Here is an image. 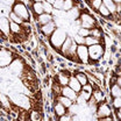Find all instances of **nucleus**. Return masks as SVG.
<instances>
[{
    "label": "nucleus",
    "mask_w": 121,
    "mask_h": 121,
    "mask_svg": "<svg viewBox=\"0 0 121 121\" xmlns=\"http://www.w3.org/2000/svg\"><path fill=\"white\" fill-rule=\"evenodd\" d=\"M68 36H69V34H68V31L65 29H63V28H56V29L54 30V33L48 37V42H49L50 47L54 50L60 51V47L64 43V41L66 40Z\"/></svg>",
    "instance_id": "1"
},
{
    "label": "nucleus",
    "mask_w": 121,
    "mask_h": 121,
    "mask_svg": "<svg viewBox=\"0 0 121 121\" xmlns=\"http://www.w3.org/2000/svg\"><path fill=\"white\" fill-rule=\"evenodd\" d=\"M11 12H13L15 15H17L20 19H22L26 23H29L30 21V11L28 6L22 1V0H15V2L12 5V9Z\"/></svg>",
    "instance_id": "2"
},
{
    "label": "nucleus",
    "mask_w": 121,
    "mask_h": 121,
    "mask_svg": "<svg viewBox=\"0 0 121 121\" xmlns=\"http://www.w3.org/2000/svg\"><path fill=\"white\" fill-rule=\"evenodd\" d=\"M87 51H89V58H90V65L93 63H98L104 58L105 55V45L103 43H98V44H93L87 47Z\"/></svg>",
    "instance_id": "3"
},
{
    "label": "nucleus",
    "mask_w": 121,
    "mask_h": 121,
    "mask_svg": "<svg viewBox=\"0 0 121 121\" xmlns=\"http://www.w3.org/2000/svg\"><path fill=\"white\" fill-rule=\"evenodd\" d=\"M79 25L82 28H86V29H92L94 27H97V19L93 15L86 12V11H82L79 17H78Z\"/></svg>",
    "instance_id": "4"
},
{
    "label": "nucleus",
    "mask_w": 121,
    "mask_h": 121,
    "mask_svg": "<svg viewBox=\"0 0 121 121\" xmlns=\"http://www.w3.org/2000/svg\"><path fill=\"white\" fill-rule=\"evenodd\" d=\"M26 64H25V62L22 60L21 57H15L13 62L9 64V66L7 68V70H8V72H9V75L11 76H17V77H21L22 73L25 72V70H26Z\"/></svg>",
    "instance_id": "5"
},
{
    "label": "nucleus",
    "mask_w": 121,
    "mask_h": 121,
    "mask_svg": "<svg viewBox=\"0 0 121 121\" xmlns=\"http://www.w3.org/2000/svg\"><path fill=\"white\" fill-rule=\"evenodd\" d=\"M15 57H17V56L13 50H9L6 48H0V69L8 68Z\"/></svg>",
    "instance_id": "6"
},
{
    "label": "nucleus",
    "mask_w": 121,
    "mask_h": 121,
    "mask_svg": "<svg viewBox=\"0 0 121 121\" xmlns=\"http://www.w3.org/2000/svg\"><path fill=\"white\" fill-rule=\"evenodd\" d=\"M94 115H95L97 120L104 119V118H109V117L113 115V109L107 101H103V103H99L97 105V109H95Z\"/></svg>",
    "instance_id": "7"
},
{
    "label": "nucleus",
    "mask_w": 121,
    "mask_h": 121,
    "mask_svg": "<svg viewBox=\"0 0 121 121\" xmlns=\"http://www.w3.org/2000/svg\"><path fill=\"white\" fill-rule=\"evenodd\" d=\"M76 56H77L78 63H80V64H85V65H90L89 51H87V47H86V45H84V44L77 45Z\"/></svg>",
    "instance_id": "8"
},
{
    "label": "nucleus",
    "mask_w": 121,
    "mask_h": 121,
    "mask_svg": "<svg viewBox=\"0 0 121 121\" xmlns=\"http://www.w3.org/2000/svg\"><path fill=\"white\" fill-rule=\"evenodd\" d=\"M0 36L1 37H9V19L6 15H0Z\"/></svg>",
    "instance_id": "9"
},
{
    "label": "nucleus",
    "mask_w": 121,
    "mask_h": 121,
    "mask_svg": "<svg viewBox=\"0 0 121 121\" xmlns=\"http://www.w3.org/2000/svg\"><path fill=\"white\" fill-rule=\"evenodd\" d=\"M57 27H56V23L54 22V21H51V22H49V23H47V25H43V26H40L39 27V30H40V33L44 36V37H49L52 33H54V30L56 29Z\"/></svg>",
    "instance_id": "10"
},
{
    "label": "nucleus",
    "mask_w": 121,
    "mask_h": 121,
    "mask_svg": "<svg viewBox=\"0 0 121 121\" xmlns=\"http://www.w3.org/2000/svg\"><path fill=\"white\" fill-rule=\"evenodd\" d=\"M60 95H63V97H65V98H68V99H70L71 101L75 103V100L78 94L73 90H71L69 86H63V87H60Z\"/></svg>",
    "instance_id": "11"
},
{
    "label": "nucleus",
    "mask_w": 121,
    "mask_h": 121,
    "mask_svg": "<svg viewBox=\"0 0 121 121\" xmlns=\"http://www.w3.org/2000/svg\"><path fill=\"white\" fill-rule=\"evenodd\" d=\"M92 99L97 104L105 101V93H104V91L101 90L100 87H94L93 91H92Z\"/></svg>",
    "instance_id": "12"
},
{
    "label": "nucleus",
    "mask_w": 121,
    "mask_h": 121,
    "mask_svg": "<svg viewBox=\"0 0 121 121\" xmlns=\"http://www.w3.org/2000/svg\"><path fill=\"white\" fill-rule=\"evenodd\" d=\"M35 21H36L37 26L40 27V26H43V25H47V23H49V22L54 21V16H52L51 14L42 13V14L39 15V16L35 19Z\"/></svg>",
    "instance_id": "13"
},
{
    "label": "nucleus",
    "mask_w": 121,
    "mask_h": 121,
    "mask_svg": "<svg viewBox=\"0 0 121 121\" xmlns=\"http://www.w3.org/2000/svg\"><path fill=\"white\" fill-rule=\"evenodd\" d=\"M68 86L71 89V90H73L78 94L79 92H80V90H82V85L79 84V82L76 79V77L73 75L70 76V78H69V83H68Z\"/></svg>",
    "instance_id": "14"
},
{
    "label": "nucleus",
    "mask_w": 121,
    "mask_h": 121,
    "mask_svg": "<svg viewBox=\"0 0 121 121\" xmlns=\"http://www.w3.org/2000/svg\"><path fill=\"white\" fill-rule=\"evenodd\" d=\"M70 76L68 72H65V71H63V72H60L58 75H57V84L60 85V87H63V86H68V83H69V78H70Z\"/></svg>",
    "instance_id": "15"
},
{
    "label": "nucleus",
    "mask_w": 121,
    "mask_h": 121,
    "mask_svg": "<svg viewBox=\"0 0 121 121\" xmlns=\"http://www.w3.org/2000/svg\"><path fill=\"white\" fill-rule=\"evenodd\" d=\"M101 1H103V5L109 11V13H111L112 16H114V15L115 16H119V15L117 14V5L112 0H101Z\"/></svg>",
    "instance_id": "16"
},
{
    "label": "nucleus",
    "mask_w": 121,
    "mask_h": 121,
    "mask_svg": "<svg viewBox=\"0 0 121 121\" xmlns=\"http://www.w3.org/2000/svg\"><path fill=\"white\" fill-rule=\"evenodd\" d=\"M73 76L76 77V79L79 82V84L83 86V85H86V84H89V80H87V76L86 73L84 72V71H76Z\"/></svg>",
    "instance_id": "17"
},
{
    "label": "nucleus",
    "mask_w": 121,
    "mask_h": 121,
    "mask_svg": "<svg viewBox=\"0 0 121 121\" xmlns=\"http://www.w3.org/2000/svg\"><path fill=\"white\" fill-rule=\"evenodd\" d=\"M29 11L33 12V14L35 15L36 17L39 16V15H41L43 13V7H42V2H31V6H30Z\"/></svg>",
    "instance_id": "18"
},
{
    "label": "nucleus",
    "mask_w": 121,
    "mask_h": 121,
    "mask_svg": "<svg viewBox=\"0 0 121 121\" xmlns=\"http://www.w3.org/2000/svg\"><path fill=\"white\" fill-rule=\"evenodd\" d=\"M109 94L112 98H121V87L115 83H113L109 87Z\"/></svg>",
    "instance_id": "19"
},
{
    "label": "nucleus",
    "mask_w": 121,
    "mask_h": 121,
    "mask_svg": "<svg viewBox=\"0 0 121 121\" xmlns=\"http://www.w3.org/2000/svg\"><path fill=\"white\" fill-rule=\"evenodd\" d=\"M103 35H104V33H103V30L100 27H94V28H92L90 29V36L92 37H94V39H98V40H100L101 42H103Z\"/></svg>",
    "instance_id": "20"
},
{
    "label": "nucleus",
    "mask_w": 121,
    "mask_h": 121,
    "mask_svg": "<svg viewBox=\"0 0 121 121\" xmlns=\"http://www.w3.org/2000/svg\"><path fill=\"white\" fill-rule=\"evenodd\" d=\"M54 113L60 118V117H62V115H64V114L68 113V109L63 105H60V103H56V104L54 105Z\"/></svg>",
    "instance_id": "21"
},
{
    "label": "nucleus",
    "mask_w": 121,
    "mask_h": 121,
    "mask_svg": "<svg viewBox=\"0 0 121 121\" xmlns=\"http://www.w3.org/2000/svg\"><path fill=\"white\" fill-rule=\"evenodd\" d=\"M75 6H76L75 0H64V1H63V8H62V11H63L64 13H66V12L71 11Z\"/></svg>",
    "instance_id": "22"
},
{
    "label": "nucleus",
    "mask_w": 121,
    "mask_h": 121,
    "mask_svg": "<svg viewBox=\"0 0 121 121\" xmlns=\"http://www.w3.org/2000/svg\"><path fill=\"white\" fill-rule=\"evenodd\" d=\"M56 98H57V103H60V105H63L66 109L73 104V101H71L70 99H68V98H65V97H63V95H57Z\"/></svg>",
    "instance_id": "23"
},
{
    "label": "nucleus",
    "mask_w": 121,
    "mask_h": 121,
    "mask_svg": "<svg viewBox=\"0 0 121 121\" xmlns=\"http://www.w3.org/2000/svg\"><path fill=\"white\" fill-rule=\"evenodd\" d=\"M8 19H9V21H12V22H14V23H17V25H21V26H23L26 22L22 20V19H20L17 15H15L13 12H9L8 13Z\"/></svg>",
    "instance_id": "24"
},
{
    "label": "nucleus",
    "mask_w": 121,
    "mask_h": 121,
    "mask_svg": "<svg viewBox=\"0 0 121 121\" xmlns=\"http://www.w3.org/2000/svg\"><path fill=\"white\" fill-rule=\"evenodd\" d=\"M98 13H99V15L101 16V17H105V19H109L112 15H111V13H109V11L106 8L105 6L101 4V6L98 8V11H97Z\"/></svg>",
    "instance_id": "25"
},
{
    "label": "nucleus",
    "mask_w": 121,
    "mask_h": 121,
    "mask_svg": "<svg viewBox=\"0 0 121 121\" xmlns=\"http://www.w3.org/2000/svg\"><path fill=\"white\" fill-rule=\"evenodd\" d=\"M98 43H103L100 40H98V39H94V37H92V36H87V37H85V42H84V45H86V47H90V45H93V44H98Z\"/></svg>",
    "instance_id": "26"
},
{
    "label": "nucleus",
    "mask_w": 121,
    "mask_h": 121,
    "mask_svg": "<svg viewBox=\"0 0 121 121\" xmlns=\"http://www.w3.org/2000/svg\"><path fill=\"white\" fill-rule=\"evenodd\" d=\"M42 7H43V13L52 15V12H54L52 4H49V2H47V1H43V2H42Z\"/></svg>",
    "instance_id": "27"
},
{
    "label": "nucleus",
    "mask_w": 121,
    "mask_h": 121,
    "mask_svg": "<svg viewBox=\"0 0 121 121\" xmlns=\"http://www.w3.org/2000/svg\"><path fill=\"white\" fill-rule=\"evenodd\" d=\"M86 2L90 5L91 8H94L95 11H98V8H99V7L101 6V4H103L101 0H87Z\"/></svg>",
    "instance_id": "28"
},
{
    "label": "nucleus",
    "mask_w": 121,
    "mask_h": 121,
    "mask_svg": "<svg viewBox=\"0 0 121 121\" xmlns=\"http://www.w3.org/2000/svg\"><path fill=\"white\" fill-rule=\"evenodd\" d=\"M111 104H112V109H113V111L120 109L121 108V98H113Z\"/></svg>",
    "instance_id": "29"
},
{
    "label": "nucleus",
    "mask_w": 121,
    "mask_h": 121,
    "mask_svg": "<svg viewBox=\"0 0 121 121\" xmlns=\"http://www.w3.org/2000/svg\"><path fill=\"white\" fill-rule=\"evenodd\" d=\"M76 34L85 39V37L90 36V29H86V28H82V27H80V28H78V30H77Z\"/></svg>",
    "instance_id": "30"
},
{
    "label": "nucleus",
    "mask_w": 121,
    "mask_h": 121,
    "mask_svg": "<svg viewBox=\"0 0 121 121\" xmlns=\"http://www.w3.org/2000/svg\"><path fill=\"white\" fill-rule=\"evenodd\" d=\"M71 37H72L73 42H75V43H76L77 45L84 44V42H85V39H84V37H82V36H79V35H77V34H75V35H72Z\"/></svg>",
    "instance_id": "31"
},
{
    "label": "nucleus",
    "mask_w": 121,
    "mask_h": 121,
    "mask_svg": "<svg viewBox=\"0 0 121 121\" xmlns=\"http://www.w3.org/2000/svg\"><path fill=\"white\" fill-rule=\"evenodd\" d=\"M78 95H79L80 98H83L86 103L90 100L91 98H92V94H91V93H89V92H85V91H82V90H80V92L78 93Z\"/></svg>",
    "instance_id": "32"
},
{
    "label": "nucleus",
    "mask_w": 121,
    "mask_h": 121,
    "mask_svg": "<svg viewBox=\"0 0 121 121\" xmlns=\"http://www.w3.org/2000/svg\"><path fill=\"white\" fill-rule=\"evenodd\" d=\"M63 1L64 0H55L54 4H52V7L55 11H62L63 8Z\"/></svg>",
    "instance_id": "33"
},
{
    "label": "nucleus",
    "mask_w": 121,
    "mask_h": 121,
    "mask_svg": "<svg viewBox=\"0 0 121 121\" xmlns=\"http://www.w3.org/2000/svg\"><path fill=\"white\" fill-rule=\"evenodd\" d=\"M82 91H85V92H89L92 94V91H93V86L91 84H86V85H83L82 86Z\"/></svg>",
    "instance_id": "34"
},
{
    "label": "nucleus",
    "mask_w": 121,
    "mask_h": 121,
    "mask_svg": "<svg viewBox=\"0 0 121 121\" xmlns=\"http://www.w3.org/2000/svg\"><path fill=\"white\" fill-rule=\"evenodd\" d=\"M58 121H71V115L66 113V114L60 117V118H58Z\"/></svg>",
    "instance_id": "35"
},
{
    "label": "nucleus",
    "mask_w": 121,
    "mask_h": 121,
    "mask_svg": "<svg viewBox=\"0 0 121 121\" xmlns=\"http://www.w3.org/2000/svg\"><path fill=\"white\" fill-rule=\"evenodd\" d=\"M71 121H82L79 114H75V115H71Z\"/></svg>",
    "instance_id": "36"
},
{
    "label": "nucleus",
    "mask_w": 121,
    "mask_h": 121,
    "mask_svg": "<svg viewBox=\"0 0 121 121\" xmlns=\"http://www.w3.org/2000/svg\"><path fill=\"white\" fill-rule=\"evenodd\" d=\"M115 5H121V0H112Z\"/></svg>",
    "instance_id": "37"
},
{
    "label": "nucleus",
    "mask_w": 121,
    "mask_h": 121,
    "mask_svg": "<svg viewBox=\"0 0 121 121\" xmlns=\"http://www.w3.org/2000/svg\"><path fill=\"white\" fill-rule=\"evenodd\" d=\"M31 2H43L44 0H30Z\"/></svg>",
    "instance_id": "38"
},
{
    "label": "nucleus",
    "mask_w": 121,
    "mask_h": 121,
    "mask_svg": "<svg viewBox=\"0 0 121 121\" xmlns=\"http://www.w3.org/2000/svg\"><path fill=\"white\" fill-rule=\"evenodd\" d=\"M44 1L49 2V4H54V1H55V0H44Z\"/></svg>",
    "instance_id": "39"
},
{
    "label": "nucleus",
    "mask_w": 121,
    "mask_h": 121,
    "mask_svg": "<svg viewBox=\"0 0 121 121\" xmlns=\"http://www.w3.org/2000/svg\"><path fill=\"white\" fill-rule=\"evenodd\" d=\"M85 1H87V0H85Z\"/></svg>",
    "instance_id": "40"
}]
</instances>
